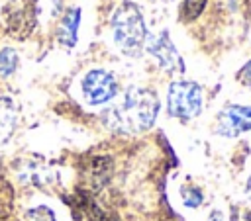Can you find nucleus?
Returning <instances> with one entry per match:
<instances>
[{
    "label": "nucleus",
    "mask_w": 251,
    "mask_h": 221,
    "mask_svg": "<svg viewBox=\"0 0 251 221\" xmlns=\"http://www.w3.org/2000/svg\"><path fill=\"white\" fill-rule=\"evenodd\" d=\"M159 98L149 88H129L122 104L106 111V123L124 133H139L149 129L159 113Z\"/></svg>",
    "instance_id": "1"
},
{
    "label": "nucleus",
    "mask_w": 251,
    "mask_h": 221,
    "mask_svg": "<svg viewBox=\"0 0 251 221\" xmlns=\"http://www.w3.org/2000/svg\"><path fill=\"white\" fill-rule=\"evenodd\" d=\"M112 37L114 43L126 55H137L147 39V29L139 8L131 2H124L112 16Z\"/></svg>",
    "instance_id": "2"
},
{
    "label": "nucleus",
    "mask_w": 251,
    "mask_h": 221,
    "mask_svg": "<svg viewBox=\"0 0 251 221\" xmlns=\"http://www.w3.org/2000/svg\"><path fill=\"white\" fill-rule=\"evenodd\" d=\"M202 88L196 82L190 80H175L169 86L167 94V110L169 115L180 119V121H190L202 111Z\"/></svg>",
    "instance_id": "3"
},
{
    "label": "nucleus",
    "mask_w": 251,
    "mask_h": 221,
    "mask_svg": "<svg viewBox=\"0 0 251 221\" xmlns=\"http://www.w3.org/2000/svg\"><path fill=\"white\" fill-rule=\"evenodd\" d=\"M82 96L90 106H102L116 98L120 86L116 76L106 68H92L82 76Z\"/></svg>",
    "instance_id": "4"
},
{
    "label": "nucleus",
    "mask_w": 251,
    "mask_h": 221,
    "mask_svg": "<svg viewBox=\"0 0 251 221\" xmlns=\"http://www.w3.org/2000/svg\"><path fill=\"white\" fill-rule=\"evenodd\" d=\"M37 22V0H12L6 10L8 31L16 39H25Z\"/></svg>",
    "instance_id": "5"
},
{
    "label": "nucleus",
    "mask_w": 251,
    "mask_h": 221,
    "mask_svg": "<svg viewBox=\"0 0 251 221\" xmlns=\"http://www.w3.org/2000/svg\"><path fill=\"white\" fill-rule=\"evenodd\" d=\"M145 41H147V51L157 59V63L163 70H167L171 74H176V72L184 70V63H182L176 47L169 39L167 31H161L157 35H149Z\"/></svg>",
    "instance_id": "6"
},
{
    "label": "nucleus",
    "mask_w": 251,
    "mask_h": 221,
    "mask_svg": "<svg viewBox=\"0 0 251 221\" xmlns=\"http://www.w3.org/2000/svg\"><path fill=\"white\" fill-rule=\"evenodd\" d=\"M251 131V106H226L216 123V133L224 137H237Z\"/></svg>",
    "instance_id": "7"
},
{
    "label": "nucleus",
    "mask_w": 251,
    "mask_h": 221,
    "mask_svg": "<svg viewBox=\"0 0 251 221\" xmlns=\"http://www.w3.org/2000/svg\"><path fill=\"white\" fill-rule=\"evenodd\" d=\"M78 25H80V10L78 8L67 10V14L63 16V20L57 25V41H59V45H63L65 49L75 47L76 35H78Z\"/></svg>",
    "instance_id": "8"
},
{
    "label": "nucleus",
    "mask_w": 251,
    "mask_h": 221,
    "mask_svg": "<svg viewBox=\"0 0 251 221\" xmlns=\"http://www.w3.org/2000/svg\"><path fill=\"white\" fill-rule=\"evenodd\" d=\"M16 121H18V110L12 98L0 96V145L12 137L16 129Z\"/></svg>",
    "instance_id": "9"
},
{
    "label": "nucleus",
    "mask_w": 251,
    "mask_h": 221,
    "mask_svg": "<svg viewBox=\"0 0 251 221\" xmlns=\"http://www.w3.org/2000/svg\"><path fill=\"white\" fill-rule=\"evenodd\" d=\"M112 174V160L108 156H98L90 162V180L100 188L108 182Z\"/></svg>",
    "instance_id": "10"
},
{
    "label": "nucleus",
    "mask_w": 251,
    "mask_h": 221,
    "mask_svg": "<svg viewBox=\"0 0 251 221\" xmlns=\"http://www.w3.org/2000/svg\"><path fill=\"white\" fill-rule=\"evenodd\" d=\"M16 68H18V53L10 47L0 49V76L8 78L14 74Z\"/></svg>",
    "instance_id": "11"
},
{
    "label": "nucleus",
    "mask_w": 251,
    "mask_h": 221,
    "mask_svg": "<svg viewBox=\"0 0 251 221\" xmlns=\"http://www.w3.org/2000/svg\"><path fill=\"white\" fill-rule=\"evenodd\" d=\"M180 199H182V203H184L186 207L196 209V207L202 205L204 194H202V190L196 188V186H182V188H180Z\"/></svg>",
    "instance_id": "12"
},
{
    "label": "nucleus",
    "mask_w": 251,
    "mask_h": 221,
    "mask_svg": "<svg viewBox=\"0 0 251 221\" xmlns=\"http://www.w3.org/2000/svg\"><path fill=\"white\" fill-rule=\"evenodd\" d=\"M206 2H208V0H182V10H180L182 20H184V22L196 20V18L202 14Z\"/></svg>",
    "instance_id": "13"
},
{
    "label": "nucleus",
    "mask_w": 251,
    "mask_h": 221,
    "mask_svg": "<svg viewBox=\"0 0 251 221\" xmlns=\"http://www.w3.org/2000/svg\"><path fill=\"white\" fill-rule=\"evenodd\" d=\"M25 219H27V221H57L53 209L47 207V205H35V207H29V209L25 211Z\"/></svg>",
    "instance_id": "14"
},
{
    "label": "nucleus",
    "mask_w": 251,
    "mask_h": 221,
    "mask_svg": "<svg viewBox=\"0 0 251 221\" xmlns=\"http://www.w3.org/2000/svg\"><path fill=\"white\" fill-rule=\"evenodd\" d=\"M229 219L231 221H251V207H237V205H233Z\"/></svg>",
    "instance_id": "15"
},
{
    "label": "nucleus",
    "mask_w": 251,
    "mask_h": 221,
    "mask_svg": "<svg viewBox=\"0 0 251 221\" xmlns=\"http://www.w3.org/2000/svg\"><path fill=\"white\" fill-rule=\"evenodd\" d=\"M237 78H239V82H243L245 86H251V61L243 65V68L239 70Z\"/></svg>",
    "instance_id": "16"
},
{
    "label": "nucleus",
    "mask_w": 251,
    "mask_h": 221,
    "mask_svg": "<svg viewBox=\"0 0 251 221\" xmlns=\"http://www.w3.org/2000/svg\"><path fill=\"white\" fill-rule=\"evenodd\" d=\"M245 194H247V198L251 199V176H249L247 182H245Z\"/></svg>",
    "instance_id": "17"
}]
</instances>
